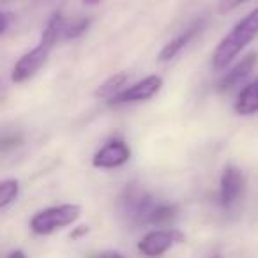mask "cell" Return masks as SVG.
<instances>
[{
  "label": "cell",
  "mask_w": 258,
  "mask_h": 258,
  "mask_svg": "<svg viewBox=\"0 0 258 258\" xmlns=\"http://www.w3.org/2000/svg\"><path fill=\"white\" fill-rule=\"evenodd\" d=\"M258 36V8L246 15L216 46L212 53V68L216 71L225 69L254 37Z\"/></svg>",
  "instance_id": "6da1fadb"
},
{
  "label": "cell",
  "mask_w": 258,
  "mask_h": 258,
  "mask_svg": "<svg viewBox=\"0 0 258 258\" xmlns=\"http://www.w3.org/2000/svg\"><path fill=\"white\" fill-rule=\"evenodd\" d=\"M80 205L76 204H62L53 205L44 211H39L30 219V230L37 235H50L60 228L73 225L80 218Z\"/></svg>",
  "instance_id": "7a4b0ae2"
},
{
  "label": "cell",
  "mask_w": 258,
  "mask_h": 258,
  "mask_svg": "<svg viewBox=\"0 0 258 258\" xmlns=\"http://www.w3.org/2000/svg\"><path fill=\"white\" fill-rule=\"evenodd\" d=\"M158 204L159 202H156L154 197L138 189V187L125 189L124 197L120 198L122 212L137 225H151L152 212L156 211Z\"/></svg>",
  "instance_id": "3957f363"
},
{
  "label": "cell",
  "mask_w": 258,
  "mask_h": 258,
  "mask_svg": "<svg viewBox=\"0 0 258 258\" xmlns=\"http://www.w3.org/2000/svg\"><path fill=\"white\" fill-rule=\"evenodd\" d=\"M55 44H50L46 41H39L36 48H32L30 51H27L25 55H22L18 62L15 64L11 73V80L15 83H23L29 78H32L44 64H46L48 57H50L51 50Z\"/></svg>",
  "instance_id": "277c9868"
},
{
  "label": "cell",
  "mask_w": 258,
  "mask_h": 258,
  "mask_svg": "<svg viewBox=\"0 0 258 258\" xmlns=\"http://www.w3.org/2000/svg\"><path fill=\"white\" fill-rule=\"evenodd\" d=\"M161 87H163L161 76L151 75V76H147V78L140 80V82L133 83V85L125 87L117 96L110 97L108 104H110V106H120V104H127V103L147 101V99H151V97H154L156 94L161 90Z\"/></svg>",
  "instance_id": "5b68a950"
},
{
  "label": "cell",
  "mask_w": 258,
  "mask_h": 258,
  "mask_svg": "<svg viewBox=\"0 0 258 258\" xmlns=\"http://www.w3.org/2000/svg\"><path fill=\"white\" fill-rule=\"evenodd\" d=\"M184 242V235L177 230H152L142 237L138 242V251L145 258H158L165 254L173 244Z\"/></svg>",
  "instance_id": "8992f818"
},
{
  "label": "cell",
  "mask_w": 258,
  "mask_h": 258,
  "mask_svg": "<svg viewBox=\"0 0 258 258\" xmlns=\"http://www.w3.org/2000/svg\"><path fill=\"white\" fill-rule=\"evenodd\" d=\"M129 158H131V149L124 140H110L94 154L92 166L103 170L120 168L129 161Z\"/></svg>",
  "instance_id": "52a82bcc"
},
{
  "label": "cell",
  "mask_w": 258,
  "mask_h": 258,
  "mask_svg": "<svg viewBox=\"0 0 258 258\" xmlns=\"http://www.w3.org/2000/svg\"><path fill=\"white\" fill-rule=\"evenodd\" d=\"M244 175L237 166L228 165L221 173V180H219V200H221L223 207H232L237 204L244 191Z\"/></svg>",
  "instance_id": "ba28073f"
},
{
  "label": "cell",
  "mask_w": 258,
  "mask_h": 258,
  "mask_svg": "<svg viewBox=\"0 0 258 258\" xmlns=\"http://www.w3.org/2000/svg\"><path fill=\"white\" fill-rule=\"evenodd\" d=\"M258 64V53H247L244 58H240V62H237L230 71H226L221 76V80L218 82V92H228V90L239 87L240 83H244L251 76V73L254 71Z\"/></svg>",
  "instance_id": "9c48e42d"
},
{
  "label": "cell",
  "mask_w": 258,
  "mask_h": 258,
  "mask_svg": "<svg viewBox=\"0 0 258 258\" xmlns=\"http://www.w3.org/2000/svg\"><path fill=\"white\" fill-rule=\"evenodd\" d=\"M202 25H204V22L193 23L189 29H186L184 32H180L179 36H175L168 44H165V48H163L161 53H159V62H163V64H165V62L173 60V58H175L177 55H179L180 51H182L184 48H186L187 44L193 41V37L200 32Z\"/></svg>",
  "instance_id": "30bf717a"
},
{
  "label": "cell",
  "mask_w": 258,
  "mask_h": 258,
  "mask_svg": "<svg viewBox=\"0 0 258 258\" xmlns=\"http://www.w3.org/2000/svg\"><path fill=\"white\" fill-rule=\"evenodd\" d=\"M233 110L240 117H249V115L258 113V78L254 82L247 83L240 90L235 104H233Z\"/></svg>",
  "instance_id": "8fae6325"
},
{
  "label": "cell",
  "mask_w": 258,
  "mask_h": 258,
  "mask_svg": "<svg viewBox=\"0 0 258 258\" xmlns=\"http://www.w3.org/2000/svg\"><path fill=\"white\" fill-rule=\"evenodd\" d=\"M129 82V76L127 73H117V75L110 76L108 80H104L96 90V96L101 97V99H110V97L117 96L118 92L125 89Z\"/></svg>",
  "instance_id": "7c38bea8"
},
{
  "label": "cell",
  "mask_w": 258,
  "mask_h": 258,
  "mask_svg": "<svg viewBox=\"0 0 258 258\" xmlns=\"http://www.w3.org/2000/svg\"><path fill=\"white\" fill-rule=\"evenodd\" d=\"M20 191V182L16 179H6L0 182V209H6L16 200Z\"/></svg>",
  "instance_id": "4fadbf2b"
},
{
  "label": "cell",
  "mask_w": 258,
  "mask_h": 258,
  "mask_svg": "<svg viewBox=\"0 0 258 258\" xmlns=\"http://www.w3.org/2000/svg\"><path fill=\"white\" fill-rule=\"evenodd\" d=\"M177 216V205L173 204H161L159 202L156 211L152 212L151 225H165V223L172 221Z\"/></svg>",
  "instance_id": "5bb4252c"
},
{
  "label": "cell",
  "mask_w": 258,
  "mask_h": 258,
  "mask_svg": "<svg viewBox=\"0 0 258 258\" xmlns=\"http://www.w3.org/2000/svg\"><path fill=\"white\" fill-rule=\"evenodd\" d=\"M90 27V20L89 18H80L76 22H73L71 25H66L64 30V39H76L82 34H85Z\"/></svg>",
  "instance_id": "9a60e30c"
},
{
  "label": "cell",
  "mask_w": 258,
  "mask_h": 258,
  "mask_svg": "<svg viewBox=\"0 0 258 258\" xmlns=\"http://www.w3.org/2000/svg\"><path fill=\"white\" fill-rule=\"evenodd\" d=\"M246 0H219L218 2V13L219 15H226V13L237 9L240 4H244Z\"/></svg>",
  "instance_id": "2e32d148"
},
{
  "label": "cell",
  "mask_w": 258,
  "mask_h": 258,
  "mask_svg": "<svg viewBox=\"0 0 258 258\" xmlns=\"http://www.w3.org/2000/svg\"><path fill=\"white\" fill-rule=\"evenodd\" d=\"M87 232H89V228H87V226H78V228L73 230L71 235H69V237H71L73 240H78L82 235H87Z\"/></svg>",
  "instance_id": "e0dca14e"
},
{
  "label": "cell",
  "mask_w": 258,
  "mask_h": 258,
  "mask_svg": "<svg viewBox=\"0 0 258 258\" xmlns=\"http://www.w3.org/2000/svg\"><path fill=\"white\" fill-rule=\"evenodd\" d=\"M92 258H124L118 251H103V253L96 254V256Z\"/></svg>",
  "instance_id": "ac0fdd59"
},
{
  "label": "cell",
  "mask_w": 258,
  "mask_h": 258,
  "mask_svg": "<svg viewBox=\"0 0 258 258\" xmlns=\"http://www.w3.org/2000/svg\"><path fill=\"white\" fill-rule=\"evenodd\" d=\"M9 13H4V15H2V34H6L8 32V27H9Z\"/></svg>",
  "instance_id": "d6986e66"
},
{
  "label": "cell",
  "mask_w": 258,
  "mask_h": 258,
  "mask_svg": "<svg viewBox=\"0 0 258 258\" xmlns=\"http://www.w3.org/2000/svg\"><path fill=\"white\" fill-rule=\"evenodd\" d=\"M8 258H27V256H25V253H23V251L16 249V251H11Z\"/></svg>",
  "instance_id": "ffe728a7"
},
{
  "label": "cell",
  "mask_w": 258,
  "mask_h": 258,
  "mask_svg": "<svg viewBox=\"0 0 258 258\" xmlns=\"http://www.w3.org/2000/svg\"><path fill=\"white\" fill-rule=\"evenodd\" d=\"M99 2H103V0H83V4H87V6H92V4H99Z\"/></svg>",
  "instance_id": "44dd1931"
},
{
  "label": "cell",
  "mask_w": 258,
  "mask_h": 258,
  "mask_svg": "<svg viewBox=\"0 0 258 258\" xmlns=\"http://www.w3.org/2000/svg\"><path fill=\"white\" fill-rule=\"evenodd\" d=\"M214 258H221V256H214Z\"/></svg>",
  "instance_id": "7402d4cb"
}]
</instances>
